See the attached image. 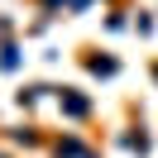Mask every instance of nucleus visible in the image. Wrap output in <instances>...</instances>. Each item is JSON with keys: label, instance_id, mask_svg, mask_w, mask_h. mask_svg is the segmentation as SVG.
I'll return each mask as SVG.
<instances>
[{"label": "nucleus", "instance_id": "1", "mask_svg": "<svg viewBox=\"0 0 158 158\" xmlns=\"http://www.w3.org/2000/svg\"><path fill=\"white\" fill-rule=\"evenodd\" d=\"M62 110H67V115H86V101L81 96H62Z\"/></svg>", "mask_w": 158, "mask_h": 158}, {"label": "nucleus", "instance_id": "2", "mask_svg": "<svg viewBox=\"0 0 158 158\" xmlns=\"http://www.w3.org/2000/svg\"><path fill=\"white\" fill-rule=\"evenodd\" d=\"M58 153H62V158H91V153H86V148H81V144H72V139H67V144H62V148H58Z\"/></svg>", "mask_w": 158, "mask_h": 158}]
</instances>
